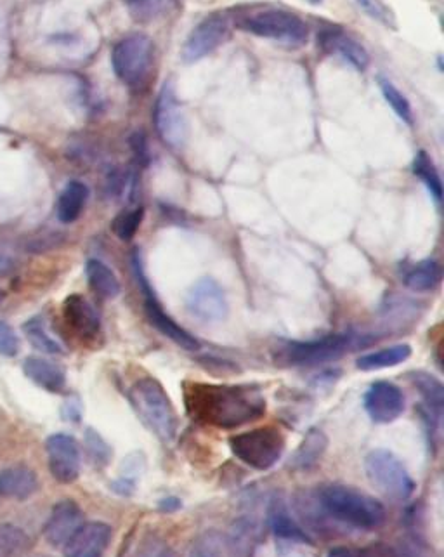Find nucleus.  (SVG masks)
<instances>
[{
  "instance_id": "5701e85b",
  "label": "nucleus",
  "mask_w": 444,
  "mask_h": 557,
  "mask_svg": "<svg viewBox=\"0 0 444 557\" xmlns=\"http://www.w3.org/2000/svg\"><path fill=\"white\" fill-rule=\"evenodd\" d=\"M89 200V188L82 181H70L58 198V219L63 224H72L82 216Z\"/></svg>"
},
{
  "instance_id": "423d86ee",
  "label": "nucleus",
  "mask_w": 444,
  "mask_h": 557,
  "mask_svg": "<svg viewBox=\"0 0 444 557\" xmlns=\"http://www.w3.org/2000/svg\"><path fill=\"white\" fill-rule=\"evenodd\" d=\"M366 335L333 334L307 342H287L278 349L276 361L292 367H314L327 361L339 360L347 351L370 344Z\"/></svg>"
},
{
  "instance_id": "7c9ffc66",
  "label": "nucleus",
  "mask_w": 444,
  "mask_h": 557,
  "mask_svg": "<svg viewBox=\"0 0 444 557\" xmlns=\"http://www.w3.org/2000/svg\"><path fill=\"white\" fill-rule=\"evenodd\" d=\"M377 82H379L380 92L386 98L387 105L391 106L392 112L396 113L405 124L413 125L412 105L406 99L405 94L399 91L398 87L394 86L391 80L382 77V75L377 77Z\"/></svg>"
},
{
  "instance_id": "58836bf2",
  "label": "nucleus",
  "mask_w": 444,
  "mask_h": 557,
  "mask_svg": "<svg viewBox=\"0 0 444 557\" xmlns=\"http://www.w3.org/2000/svg\"><path fill=\"white\" fill-rule=\"evenodd\" d=\"M87 445H89V452L94 453V457L105 459L106 462L108 455H110V450H108V446L105 445V441L101 440L94 431H89V433H87Z\"/></svg>"
},
{
  "instance_id": "72a5a7b5",
  "label": "nucleus",
  "mask_w": 444,
  "mask_h": 557,
  "mask_svg": "<svg viewBox=\"0 0 444 557\" xmlns=\"http://www.w3.org/2000/svg\"><path fill=\"white\" fill-rule=\"evenodd\" d=\"M30 540L25 531L14 525H0V557H13L27 549Z\"/></svg>"
},
{
  "instance_id": "a19ab883",
  "label": "nucleus",
  "mask_w": 444,
  "mask_h": 557,
  "mask_svg": "<svg viewBox=\"0 0 444 557\" xmlns=\"http://www.w3.org/2000/svg\"><path fill=\"white\" fill-rule=\"evenodd\" d=\"M14 269V261L6 254H0V276L11 275Z\"/></svg>"
},
{
  "instance_id": "dca6fc26",
  "label": "nucleus",
  "mask_w": 444,
  "mask_h": 557,
  "mask_svg": "<svg viewBox=\"0 0 444 557\" xmlns=\"http://www.w3.org/2000/svg\"><path fill=\"white\" fill-rule=\"evenodd\" d=\"M84 525V512L77 502L61 500L54 505L44 526L47 542L54 547H65L66 542Z\"/></svg>"
},
{
  "instance_id": "412c9836",
  "label": "nucleus",
  "mask_w": 444,
  "mask_h": 557,
  "mask_svg": "<svg viewBox=\"0 0 444 557\" xmlns=\"http://www.w3.org/2000/svg\"><path fill=\"white\" fill-rule=\"evenodd\" d=\"M23 372L28 379L49 393H63L66 387V374L58 363L30 356L23 363Z\"/></svg>"
},
{
  "instance_id": "4c0bfd02",
  "label": "nucleus",
  "mask_w": 444,
  "mask_h": 557,
  "mask_svg": "<svg viewBox=\"0 0 444 557\" xmlns=\"http://www.w3.org/2000/svg\"><path fill=\"white\" fill-rule=\"evenodd\" d=\"M131 148L136 155L138 165H148L150 162V150H148V139L144 136V132L138 131L132 134Z\"/></svg>"
},
{
  "instance_id": "c85d7f7f",
  "label": "nucleus",
  "mask_w": 444,
  "mask_h": 557,
  "mask_svg": "<svg viewBox=\"0 0 444 557\" xmlns=\"http://www.w3.org/2000/svg\"><path fill=\"white\" fill-rule=\"evenodd\" d=\"M413 174L420 177V181L425 184L436 202L443 200V183L439 177L438 169L432 162V158L425 151H418L417 157L413 160Z\"/></svg>"
},
{
  "instance_id": "f704fd0d",
  "label": "nucleus",
  "mask_w": 444,
  "mask_h": 557,
  "mask_svg": "<svg viewBox=\"0 0 444 557\" xmlns=\"http://www.w3.org/2000/svg\"><path fill=\"white\" fill-rule=\"evenodd\" d=\"M356 4L365 11L368 18L377 21L382 27H386L387 30H392V32L398 30L396 14H394L386 0H356Z\"/></svg>"
},
{
  "instance_id": "0eeeda50",
  "label": "nucleus",
  "mask_w": 444,
  "mask_h": 557,
  "mask_svg": "<svg viewBox=\"0 0 444 557\" xmlns=\"http://www.w3.org/2000/svg\"><path fill=\"white\" fill-rule=\"evenodd\" d=\"M229 448L243 464L257 471H268L278 464L285 452V438L276 427H259L231 436Z\"/></svg>"
},
{
  "instance_id": "ddd939ff",
  "label": "nucleus",
  "mask_w": 444,
  "mask_h": 557,
  "mask_svg": "<svg viewBox=\"0 0 444 557\" xmlns=\"http://www.w3.org/2000/svg\"><path fill=\"white\" fill-rule=\"evenodd\" d=\"M365 410L373 422L389 424L405 412V394L392 382H373L365 394Z\"/></svg>"
},
{
  "instance_id": "cd10ccee",
  "label": "nucleus",
  "mask_w": 444,
  "mask_h": 557,
  "mask_svg": "<svg viewBox=\"0 0 444 557\" xmlns=\"http://www.w3.org/2000/svg\"><path fill=\"white\" fill-rule=\"evenodd\" d=\"M85 275L87 282L99 297L103 299H115L120 294V282L113 269L99 259H89L85 264Z\"/></svg>"
},
{
  "instance_id": "4468645a",
  "label": "nucleus",
  "mask_w": 444,
  "mask_h": 557,
  "mask_svg": "<svg viewBox=\"0 0 444 557\" xmlns=\"http://www.w3.org/2000/svg\"><path fill=\"white\" fill-rule=\"evenodd\" d=\"M143 285L144 295H146V302H144V311L150 320L151 325L157 328L160 334L174 342L176 346L186 351H198L200 349V341L196 339L195 335H191L188 330H184L181 325H177L167 313H165L162 306L158 304L155 294H151L150 285L146 282V278L141 276L138 280Z\"/></svg>"
},
{
  "instance_id": "1a4fd4ad",
  "label": "nucleus",
  "mask_w": 444,
  "mask_h": 557,
  "mask_svg": "<svg viewBox=\"0 0 444 557\" xmlns=\"http://www.w3.org/2000/svg\"><path fill=\"white\" fill-rule=\"evenodd\" d=\"M153 120L158 136L172 150H183L190 136V122L184 113L183 105L177 98L176 86L172 80H165L158 92L153 110Z\"/></svg>"
},
{
  "instance_id": "a18cd8bd",
  "label": "nucleus",
  "mask_w": 444,
  "mask_h": 557,
  "mask_svg": "<svg viewBox=\"0 0 444 557\" xmlns=\"http://www.w3.org/2000/svg\"><path fill=\"white\" fill-rule=\"evenodd\" d=\"M2 299H4V292H0V302H2Z\"/></svg>"
},
{
  "instance_id": "39448f33",
  "label": "nucleus",
  "mask_w": 444,
  "mask_h": 557,
  "mask_svg": "<svg viewBox=\"0 0 444 557\" xmlns=\"http://www.w3.org/2000/svg\"><path fill=\"white\" fill-rule=\"evenodd\" d=\"M238 27L255 37L273 40L281 46L294 49L306 46L309 40L306 21L302 20L299 14L281 7H257L254 11L240 16Z\"/></svg>"
},
{
  "instance_id": "b1692460",
  "label": "nucleus",
  "mask_w": 444,
  "mask_h": 557,
  "mask_svg": "<svg viewBox=\"0 0 444 557\" xmlns=\"http://www.w3.org/2000/svg\"><path fill=\"white\" fill-rule=\"evenodd\" d=\"M441 282H443V268L434 259H425L413 264L403 276L406 289L413 292H431L438 289Z\"/></svg>"
},
{
  "instance_id": "79ce46f5",
  "label": "nucleus",
  "mask_w": 444,
  "mask_h": 557,
  "mask_svg": "<svg viewBox=\"0 0 444 557\" xmlns=\"http://www.w3.org/2000/svg\"><path fill=\"white\" fill-rule=\"evenodd\" d=\"M365 557H394V556H392V552L389 551V549H386V547H382V545H379V547H373V549H370V551H365Z\"/></svg>"
},
{
  "instance_id": "4be33fe9",
  "label": "nucleus",
  "mask_w": 444,
  "mask_h": 557,
  "mask_svg": "<svg viewBox=\"0 0 444 557\" xmlns=\"http://www.w3.org/2000/svg\"><path fill=\"white\" fill-rule=\"evenodd\" d=\"M268 519L271 530L275 531L280 538L287 540H295V542H309L306 531L297 525L290 511H288L287 502L281 497L280 493L273 495V499L269 500Z\"/></svg>"
},
{
  "instance_id": "6e6552de",
  "label": "nucleus",
  "mask_w": 444,
  "mask_h": 557,
  "mask_svg": "<svg viewBox=\"0 0 444 557\" xmlns=\"http://www.w3.org/2000/svg\"><path fill=\"white\" fill-rule=\"evenodd\" d=\"M365 471L373 486L387 497L406 500L415 492V481L405 464L389 450H373L365 460Z\"/></svg>"
},
{
  "instance_id": "f03ea898",
  "label": "nucleus",
  "mask_w": 444,
  "mask_h": 557,
  "mask_svg": "<svg viewBox=\"0 0 444 557\" xmlns=\"http://www.w3.org/2000/svg\"><path fill=\"white\" fill-rule=\"evenodd\" d=\"M316 500L330 518L346 525L363 528V530H375L386 521L384 505L370 495L354 490L351 486H321L316 493Z\"/></svg>"
},
{
  "instance_id": "ea45409f",
  "label": "nucleus",
  "mask_w": 444,
  "mask_h": 557,
  "mask_svg": "<svg viewBox=\"0 0 444 557\" xmlns=\"http://www.w3.org/2000/svg\"><path fill=\"white\" fill-rule=\"evenodd\" d=\"M328 557H365V551H356L351 547H335L328 552Z\"/></svg>"
},
{
  "instance_id": "37998d69",
  "label": "nucleus",
  "mask_w": 444,
  "mask_h": 557,
  "mask_svg": "<svg viewBox=\"0 0 444 557\" xmlns=\"http://www.w3.org/2000/svg\"><path fill=\"white\" fill-rule=\"evenodd\" d=\"M158 557H176V554H174V552L172 551H164Z\"/></svg>"
},
{
  "instance_id": "20e7f679",
  "label": "nucleus",
  "mask_w": 444,
  "mask_h": 557,
  "mask_svg": "<svg viewBox=\"0 0 444 557\" xmlns=\"http://www.w3.org/2000/svg\"><path fill=\"white\" fill-rule=\"evenodd\" d=\"M129 398L139 419L150 427L151 433H155L158 440L170 443L176 438L179 426L176 408L160 382L151 377L139 379L132 384Z\"/></svg>"
},
{
  "instance_id": "c756f323",
  "label": "nucleus",
  "mask_w": 444,
  "mask_h": 557,
  "mask_svg": "<svg viewBox=\"0 0 444 557\" xmlns=\"http://www.w3.org/2000/svg\"><path fill=\"white\" fill-rule=\"evenodd\" d=\"M125 7L129 9L132 20L138 23H150V21L162 18L169 13L170 6L174 0H122Z\"/></svg>"
},
{
  "instance_id": "f257e3e1",
  "label": "nucleus",
  "mask_w": 444,
  "mask_h": 557,
  "mask_svg": "<svg viewBox=\"0 0 444 557\" xmlns=\"http://www.w3.org/2000/svg\"><path fill=\"white\" fill-rule=\"evenodd\" d=\"M186 410L193 419L221 429H236L261 419L266 398L261 389L249 384H200L184 387Z\"/></svg>"
},
{
  "instance_id": "2f4dec72",
  "label": "nucleus",
  "mask_w": 444,
  "mask_h": 557,
  "mask_svg": "<svg viewBox=\"0 0 444 557\" xmlns=\"http://www.w3.org/2000/svg\"><path fill=\"white\" fill-rule=\"evenodd\" d=\"M144 209L143 207H134V209L122 210L111 223V231L115 233L120 242H129L136 233L139 226L143 223Z\"/></svg>"
},
{
  "instance_id": "9b49d317",
  "label": "nucleus",
  "mask_w": 444,
  "mask_h": 557,
  "mask_svg": "<svg viewBox=\"0 0 444 557\" xmlns=\"http://www.w3.org/2000/svg\"><path fill=\"white\" fill-rule=\"evenodd\" d=\"M186 309L198 322L221 323L228 318V297L216 280L202 278L186 295Z\"/></svg>"
},
{
  "instance_id": "c03bdc74",
  "label": "nucleus",
  "mask_w": 444,
  "mask_h": 557,
  "mask_svg": "<svg viewBox=\"0 0 444 557\" xmlns=\"http://www.w3.org/2000/svg\"><path fill=\"white\" fill-rule=\"evenodd\" d=\"M311 4H320L321 0H309Z\"/></svg>"
},
{
  "instance_id": "e433bc0d",
  "label": "nucleus",
  "mask_w": 444,
  "mask_h": 557,
  "mask_svg": "<svg viewBox=\"0 0 444 557\" xmlns=\"http://www.w3.org/2000/svg\"><path fill=\"white\" fill-rule=\"evenodd\" d=\"M20 353V337L11 325L0 320V354L13 358Z\"/></svg>"
},
{
  "instance_id": "473e14b6",
  "label": "nucleus",
  "mask_w": 444,
  "mask_h": 557,
  "mask_svg": "<svg viewBox=\"0 0 444 557\" xmlns=\"http://www.w3.org/2000/svg\"><path fill=\"white\" fill-rule=\"evenodd\" d=\"M28 341L32 344L33 348L39 349L42 353L46 354H61L63 348L56 339L47 334L46 325L40 322L39 318L30 320V322L23 327Z\"/></svg>"
},
{
  "instance_id": "c9c22d12",
  "label": "nucleus",
  "mask_w": 444,
  "mask_h": 557,
  "mask_svg": "<svg viewBox=\"0 0 444 557\" xmlns=\"http://www.w3.org/2000/svg\"><path fill=\"white\" fill-rule=\"evenodd\" d=\"M221 554V537L216 531H205L196 538L191 547L190 557H219Z\"/></svg>"
},
{
  "instance_id": "a878e982",
  "label": "nucleus",
  "mask_w": 444,
  "mask_h": 557,
  "mask_svg": "<svg viewBox=\"0 0 444 557\" xmlns=\"http://www.w3.org/2000/svg\"><path fill=\"white\" fill-rule=\"evenodd\" d=\"M413 386L417 387L418 393L424 398L427 407V417L438 422L443 415L444 408V386L439 379L427 372H413L410 374Z\"/></svg>"
},
{
  "instance_id": "2eb2a0df",
  "label": "nucleus",
  "mask_w": 444,
  "mask_h": 557,
  "mask_svg": "<svg viewBox=\"0 0 444 557\" xmlns=\"http://www.w3.org/2000/svg\"><path fill=\"white\" fill-rule=\"evenodd\" d=\"M318 47L325 54L340 56L358 72H365L370 65V54L358 40L344 32L342 28H323L318 33Z\"/></svg>"
},
{
  "instance_id": "7ed1b4c3",
  "label": "nucleus",
  "mask_w": 444,
  "mask_h": 557,
  "mask_svg": "<svg viewBox=\"0 0 444 557\" xmlns=\"http://www.w3.org/2000/svg\"><path fill=\"white\" fill-rule=\"evenodd\" d=\"M157 47L146 33L134 32L118 40L111 51L117 79L132 91H143L155 75Z\"/></svg>"
},
{
  "instance_id": "aec40b11",
  "label": "nucleus",
  "mask_w": 444,
  "mask_h": 557,
  "mask_svg": "<svg viewBox=\"0 0 444 557\" xmlns=\"http://www.w3.org/2000/svg\"><path fill=\"white\" fill-rule=\"evenodd\" d=\"M39 490L37 474L27 466L7 467L0 471V495L6 499L27 500Z\"/></svg>"
},
{
  "instance_id": "6ab92c4d",
  "label": "nucleus",
  "mask_w": 444,
  "mask_h": 557,
  "mask_svg": "<svg viewBox=\"0 0 444 557\" xmlns=\"http://www.w3.org/2000/svg\"><path fill=\"white\" fill-rule=\"evenodd\" d=\"M259 540H261L259 528L255 525L254 519H235L226 535L228 557H255Z\"/></svg>"
},
{
  "instance_id": "bb28decb",
  "label": "nucleus",
  "mask_w": 444,
  "mask_h": 557,
  "mask_svg": "<svg viewBox=\"0 0 444 557\" xmlns=\"http://www.w3.org/2000/svg\"><path fill=\"white\" fill-rule=\"evenodd\" d=\"M410 356H412V348L408 344H396L375 353L363 354L356 361V368L361 372H375L384 368L398 367Z\"/></svg>"
},
{
  "instance_id": "f3484780",
  "label": "nucleus",
  "mask_w": 444,
  "mask_h": 557,
  "mask_svg": "<svg viewBox=\"0 0 444 557\" xmlns=\"http://www.w3.org/2000/svg\"><path fill=\"white\" fill-rule=\"evenodd\" d=\"M111 528L101 521L80 526L77 533L66 542L65 557H103L110 545Z\"/></svg>"
},
{
  "instance_id": "9d476101",
  "label": "nucleus",
  "mask_w": 444,
  "mask_h": 557,
  "mask_svg": "<svg viewBox=\"0 0 444 557\" xmlns=\"http://www.w3.org/2000/svg\"><path fill=\"white\" fill-rule=\"evenodd\" d=\"M231 25L226 14L214 13L205 16L184 40L181 59L186 65H195L202 59L209 58L219 47L228 42Z\"/></svg>"
},
{
  "instance_id": "a211bd4d",
  "label": "nucleus",
  "mask_w": 444,
  "mask_h": 557,
  "mask_svg": "<svg viewBox=\"0 0 444 557\" xmlns=\"http://www.w3.org/2000/svg\"><path fill=\"white\" fill-rule=\"evenodd\" d=\"M63 315H65L66 323L80 337L92 339L99 334L101 318H99L96 308L85 299L84 295L72 294L70 297H66L65 304H63Z\"/></svg>"
},
{
  "instance_id": "f8f14e48",
  "label": "nucleus",
  "mask_w": 444,
  "mask_h": 557,
  "mask_svg": "<svg viewBox=\"0 0 444 557\" xmlns=\"http://www.w3.org/2000/svg\"><path fill=\"white\" fill-rule=\"evenodd\" d=\"M47 462L54 479L70 485L80 474V448L70 434H53L46 443Z\"/></svg>"
},
{
  "instance_id": "393cba45",
  "label": "nucleus",
  "mask_w": 444,
  "mask_h": 557,
  "mask_svg": "<svg viewBox=\"0 0 444 557\" xmlns=\"http://www.w3.org/2000/svg\"><path fill=\"white\" fill-rule=\"evenodd\" d=\"M327 434L320 429H311L304 436L301 445L292 459V467L297 471H309L320 464L321 457L327 452Z\"/></svg>"
}]
</instances>
